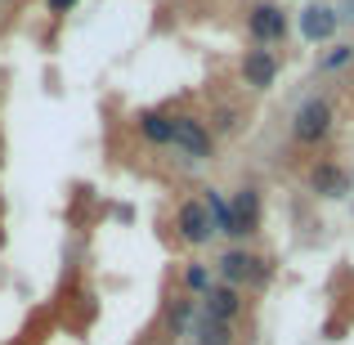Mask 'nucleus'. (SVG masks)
Segmentation results:
<instances>
[{"mask_svg":"<svg viewBox=\"0 0 354 345\" xmlns=\"http://www.w3.org/2000/svg\"><path fill=\"white\" fill-rule=\"evenodd\" d=\"M332 130H337V113H332V104L323 95H310L301 108L292 113V144L301 148H319L332 139Z\"/></svg>","mask_w":354,"mask_h":345,"instance_id":"nucleus-2","label":"nucleus"},{"mask_svg":"<svg viewBox=\"0 0 354 345\" xmlns=\"http://www.w3.org/2000/svg\"><path fill=\"white\" fill-rule=\"evenodd\" d=\"M135 130L157 148H171V113H157V108H144L135 113Z\"/></svg>","mask_w":354,"mask_h":345,"instance_id":"nucleus-11","label":"nucleus"},{"mask_svg":"<svg viewBox=\"0 0 354 345\" xmlns=\"http://www.w3.org/2000/svg\"><path fill=\"white\" fill-rule=\"evenodd\" d=\"M238 72H242V81H247L251 90H269L278 81V72H283V59H278L274 50H260V45H256V50L242 54V68Z\"/></svg>","mask_w":354,"mask_h":345,"instance_id":"nucleus-8","label":"nucleus"},{"mask_svg":"<svg viewBox=\"0 0 354 345\" xmlns=\"http://www.w3.org/2000/svg\"><path fill=\"white\" fill-rule=\"evenodd\" d=\"M337 23H341L337 9H328V5H310V9L301 14V36L319 45V41H328V36L337 32Z\"/></svg>","mask_w":354,"mask_h":345,"instance_id":"nucleus-10","label":"nucleus"},{"mask_svg":"<svg viewBox=\"0 0 354 345\" xmlns=\"http://www.w3.org/2000/svg\"><path fill=\"white\" fill-rule=\"evenodd\" d=\"M171 148H180L189 162H211L216 157V139H211L207 121L193 113H171Z\"/></svg>","mask_w":354,"mask_h":345,"instance_id":"nucleus-3","label":"nucleus"},{"mask_svg":"<svg viewBox=\"0 0 354 345\" xmlns=\"http://www.w3.org/2000/svg\"><path fill=\"white\" fill-rule=\"evenodd\" d=\"M269 278H274V265H269L260 251H251V247H229L225 256L216 260V283H229V287H238V292L265 287Z\"/></svg>","mask_w":354,"mask_h":345,"instance_id":"nucleus-1","label":"nucleus"},{"mask_svg":"<svg viewBox=\"0 0 354 345\" xmlns=\"http://www.w3.org/2000/svg\"><path fill=\"white\" fill-rule=\"evenodd\" d=\"M175 238H180L184 247H211L216 225H211V211H207L202 198H184L180 207H175Z\"/></svg>","mask_w":354,"mask_h":345,"instance_id":"nucleus-5","label":"nucleus"},{"mask_svg":"<svg viewBox=\"0 0 354 345\" xmlns=\"http://www.w3.org/2000/svg\"><path fill=\"white\" fill-rule=\"evenodd\" d=\"M211 283H216V269L211 265H202V260H189V265H184V292L189 296H202Z\"/></svg>","mask_w":354,"mask_h":345,"instance_id":"nucleus-14","label":"nucleus"},{"mask_svg":"<svg viewBox=\"0 0 354 345\" xmlns=\"http://www.w3.org/2000/svg\"><path fill=\"white\" fill-rule=\"evenodd\" d=\"M305 180H310V189L319 193V198H346V193H350V175H346V166L328 162V157H323V162H314Z\"/></svg>","mask_w":354,"mask_h":345,"instance_id":"nucleus-9","label":"nucleus"},{"mask_svg":"<svg viewBox=\"0 0 354 345\" xmlns=\"http://www.w3.org/2000/svg\"><path fill=\"white\" fill-rule=\"evenodd\" d=\"M193 345H238L234 323H216V319H202L193 323Z\"/></svg>","mask_w":354,"mask_h":345,"instance_id":"nucleus-12","label":"nucleus"},{"mask_svg":"<svg viewBox=\"0 0 354 345\" xmlns=\"http://www.w3.org/2000/svg\"><path fill=\"white\" fill-rule=\"evenodd\" d=\"M166 345H175V341H166Z\"/></svg>","mask_w":354,"mask_h":345,"instance_id":"nucleus-19","label":"nucleus"},{"mask_svg":"<svg viewBox=\"0 0 354 345\" xmlns=\"http://www.w3.org/2000/svg\"><path fill=\"white\" fill-rule=\"evenodd\" d=\"M202 202H207V211H211V225H216V233L234 238V211H229V202L220 198V189H202Z\"/></svg>","mask_w":354,"mask_h":345,"instance_id":"nucleus-13","label":"nucleus"},{"mask_svg":"<svg viewBox=\"0 0 354 345\" xmlns=\"http://www.w3.org/2000/svg\"><path fill=\"white\" fill-rule=\"evenodd\" d=\"M287 32H292V23H287V9H283V5L256 0V5L247 9V36L260 45V50H269V45H283Z\"/></svg>","mask_w":354,"mask_h":345,"instance_id":"nucleus-4","label":"nucleus"},{"mask_svg":"<svg viewBox=\"0 0 354 345\" xmlns=\"http://www.w3.org/2000/svg\"><path fill=\"white\" fill-rule=\"evenodd\" d=\"M350 59H354V45H332V54H323V59H319V68L323 72H337V68H346Z\"/></svg>","mask_w":354,"mask_h":345,"instance_id":"nucleus-16","label":"nucleus"},{"mask_svg":"<svg viewBox=\"0 0 354 345\" xmlns=\"http://www.w3.org/2000/svg\"><path fill=\"white\" fill-rule=\"evenodd\" d=\"M198 305H202V319H216V323H238V314L247 310L242 292L229 287V283H211L207 292L198 296Z\"/></svg>","mask_w":354,"mask_h":345,"instance_id":"nucleus-6","label":"nucleus"},{"mask_svg":"<svg viewBox=\"0 0 354 345\" xmlns=\"http://www.w3.org/2000/svg\"><path fill=\"white\" fill-rule=\"evenodd\" d=\"M202 121H207V130H211V139H220V135H234V130L242 126V113H238V108H216V113H211V117H202Z\"/></svg>","mask_w":354,"mask_h":345,"instance_id":"nucleus-15","label":"nucleus"},{"mask_svg":"<svg viewBox=\"0 0 354 345\" xmlns=\"http://www.w3.org/2000/svg\"><path fill=\"white\" fill-rule=\"evenodd\" d=\"M189 314H193V301H189V296H180V301L171 305V328H175V332L189 328Z\"/></svg>","mask_w":354,"mask_h":345,"instance_id":"nucleus-17","label":"nucleus"},{"mask_svg":"<svg viewBox=\"0 0 354 345\" xmlns=\"http://www.w3.org/2000/svg\"><path fill=\"white\" fill-rule=\"evenodd\" d=\"M229 211H234V242L247 247L251 233H260V189L256 184H242L234 193V202H229Z\"/></svg>","mask_w":354,"mask_h":345,"instance_id":"nucleus-7","label":"nucleus"},{"mask_svg":"<svg viewBox=\"0 0 354 345\" xmlns=\"http://www.w3.org/2000/svg\"><path fill=\"white\" fill-rule=\"evenodd\" d=\"M45 5H50L54 18H63V14H72V9H77V0H45Z\"/></svg>","mask_w":354,"mask_h":345,"instance_id":"nucleus-18","label":"nucleus"}]
</instances>
